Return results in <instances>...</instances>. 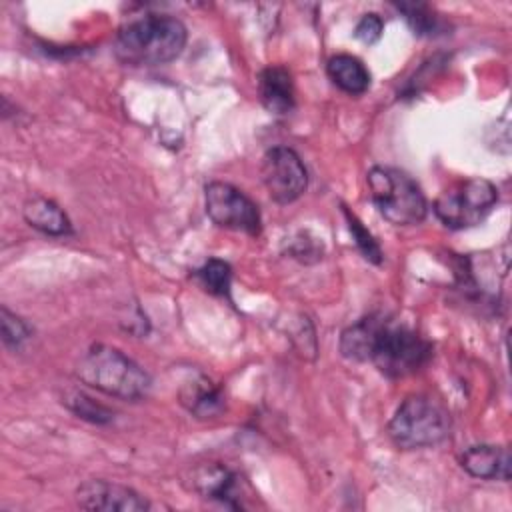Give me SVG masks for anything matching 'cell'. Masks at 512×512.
<instances>
[{
    "mask_svg": "<svg viewBox=\"0 0 512 512\" xmlns=\"http://www.w3.org/2000/svg\"><path fill=\"white\" fill-rule=\"evenodd\" d=\"M340 352L348 360L372 362L388 378L418 372L432 358V346L418 332L384 316H366L340 336Z\"/></svg>",
    "mask_w": 512,
    "mask_h": 512,
    "instance_id": "obj_1",
    "label": "cell"
},
{
    "mask_svg": "<svg viewBox=\"0 0 512 512\" xmlns=\"http://www.w3.org/2000/svg\"><path fill=\"white\" fill-rule=\"evenodd\" d=\"M186 38V26L176 16L148 12L120 26L114 52L128 66H158L178 58Z\"/></svg>",
    "mask_w": 512,
    "mask_h": 512,
    "instance_id": "obj_2",
    "label": "cell"
},
{
    "mask_svg": "<svg viewBox=\"0 0 512 512\" xmlns=\"http://www.w3.org/2000/svg\"><path fill=\"white\" fill-rule=\"evenodd\" d=\"M82 384L122 400H140L148 394L150 374L118 348L92 344L76 364Z\"/></svg>",
    "mask_w": 512,
    "mask_h": 512,
    "instance_id": "obj_3",
    "label": "cell"
},
{
    "mask_svg": "<svg viewBox=\"0 0 512 512\" xmlns=\"http://www.w3.org/2000/svg\"><path fill=\"white\" fill-rule=\"evenodd\" d=\"M366 182L374 206L390 224L416 226L426 218V198L404 170L374 166L366 174Z\"/></svg>",
    "mask_w": 512,
    "mask_h": 512,
    "instance_id": "obj_4",
    "label": "cell"
},
{
    "mask_svg": "<svg viewBox=\"0 0 512 512\" xmlns=\"http://www.w3.org/2000/svg\"><path fill=\"white\" fill-rule=\"evenodd\" d=\"M450 434V418L442 404L424 394L408 396L388 422L390 440L402 450L436 446Z\"/></svg>",
    "mask_w": 512,
    "mask_h": 512,
    "instance_id": "obj_5",
    "label": "cell"
},
{
    "mask_svg": "<svg viewBox=\"0 0 512 512\" xmlns=\"http://www.w3.org/2000/svg\"><path fill=\"white\" fill-rule=\"evenodd\" d=\"M498 200L496 186L486 178H466L446 190L434 202V212L442 224L454 230L480 224Z\"/></svg>",
    "mask_w": 512,
    "mask_h": 512,
    "instance_id": "obj_6",
    "label": "cell"
},
{
    "mask_svg": "<svg viewBox=\"0 0 512 512\" xmlns=\"http://www.w3.org/2000/svg\"><path fill=\"white\" fill-rule=\"evenodd\" d=\"M204 206L208 218L228 230L258 236L262 228L258 206L236 186L228 182H210L204 188Z\"/></svg>",
    "mask_w": 512,
    "mask_h": 512,
    "instance_id": "obj_7",
    "label": "cell"
},
{
    "mask_svg": "<svg viewBox=\"0 0 512 512\" xmlns=\"http://www.w3.org/2000/svg\"><path fill=\"white\" fill-rule=\"evenodd\" d=\"M260 176L268 196L278 204L298 200L308 186L306 166L302 158L288 146H274L264 154Z\"/></svg>",
    "mask_w": 512,
    "mask_h": 512,
    "instance_id": "obj_8",
    "label": "cell"
},
{
    "mask_svg": "<svg viewBox=\"0 0 512 512\" xmlns=\"http://www.w3.org/2000/svg\"><path fill=\"white\" fill-rule=\"evenodd\" d=\"M76 504L82 510H104V512H144L150 510V502L136 490L108 482V480H86L76 488Z\"/></svg>",
    "mask_w": 512,
    "mask_h": 512,
    "instance_id": "obj_9",
    "label": "cell"
},
{
    "mask_svg": "<svg viewBox=\"0 0 512 512\" xmlns=\"http://www.w3.org/2000/svg\"><path fill=\"white\" fill-rule=\"evenodd\" d=\"M190 486L206 500L220 502L228 508H242V482L234 470L220 462L198 464L190 474Z\"/></svg>",
    "mask_w": 512,
    "mask_h": 512,
    "instance_id": "obj_10",
    "label": "cell"
},
{
    "mask_svg": "<svg viewBox=\"0 0 512 512\" xmlns=\"http://www.w3.org/2000/svg\"><path fill=\"white\" fill-rule=\"evenodd\" d=\"M510 452L506 446L476 444L462 452L460 466L474 478L480 480H510Z\"/></svg>",
    "mask_w": 512,
    "mask_h": 512,
    "instance_id": "obj_11",
    "label": "cell"
},
{
    "mask_svg": "<svg viewBox=\"0 0 512 512\" xmlns=\"http://www.w3.org/2000/svg\"><path fill=\"white\" fill-rule=\"evenodd\" d=\"M258 92L264 108L284 116L294 108V82L284 66H268L258 76Z\"/></svg>",
    "mask_w": 512,
    "mask_h": 512,
    "instance_id": "obj_12",
    "label": "cell"
},
{
    "mask_svg": "<svg viewBox=\"0 0 512 512\" xmlns=\"http://www.w3.org/2000/svg\"><path fill=\"white\" fill-rule=\"evenodd\" d=\"M180 402L192 416L200 420L216 418L224 412V394L206 376H198L186 382L180 388Z\"/></svg>",
    "mask_w": 512,
    "mask_h": 512,
    "instance_id": "obj_13",
    "label": "cell"
},
{
    "mask_svg": "<svg viewBox=\"0 0 512 512\" xmlns=\"http://www.w3.org/2000/svg\"><path fill=\"white\" fill-rule=\"evenodd\" d=\"M24 220L46 236H66L72 232L70 218L66 212L46 196H32L22 208Z\"/></svg>",
    "mask_w": 512,
    "mask_h": 512,
    "instance_id": "obj_14",
    "label": "cell"
},
{
    "mask_svg": "<svg viewBox=\"0 0 512 512\" xmlns=\"http://www.w3.org/2000/svg\"><path fill=\"white\" fill-rule=\"evenodd\" d=\"M326 72L330 80L350 96L364 94L370 86V72L362 64V60L352 54L332 56L326 64Z\"/></svg>",
    "mask_w": 512,
    "mask_h": 512,
    "instance_id": "obj_15",
    "label": "cell"
},
{
    "mask_svg": "<svg viewBox=\"0 0 512 512\" xmlns=\"http://www.w3.org/2000/svg\"><path fill=\"white\" fill-rule=\"evenodd\" d=\"M194 276L206 292H210L214 296H228L230 294L232 270H230L228 262L218 260V258H210L198 270H194Z\"/></svg>",
    "mask_w": 512,
    "mask_h": 512,
    "instance_id": "obj_16",
    "label": "cell"
},
{
    "mask_svg": "<svg viewBox=\"0 0 512 512\" xmlns=\"http://www.w3.org/2000/svg\"><path fill=\"white\" fill-rule=\"evenodd\" d=\"M398 12L404 14L408 26L418 36H434L442 30L440 16L434 14V10L428 4L422 2H400L396 4Z\"/></svg>",
    "mask_w": 512,
    "mask_h": 512,
    "instance_id": "obj_17",
    "label": "cell"
},
{
    "mask_svg": "<svg viewBox=\"0 0 512 512\" xmlns=\"http://www.w3.org/2000/svg\"><path fill=\"white\" fill-rule=\"evenodd\" d=\"M62 402L68 406V410H72L78 418L82 420H88L92 424H106L112 420V412L102 406L100 402H96L94 398L86 396L84 392H78V390H72L68 394H64Z\"/></svg>",
    "mask_w": 512,
    "mask_h": 512,
    "instance_id": "obj_18",
    "label": "cell"
},
{
    "mask_svg": "<svg viewBox=\"0 0 512 512\" xmlns=\"http://www.w3.org/2000/svg\"><path fill=\"white\" fill-rule=\"evenodd\" d=\"M342 212H344V216L348 220V228H350L352 238H354L358 250L362 252V256L366 260H370L372 264H380L382 262V250H380L378 242L374 240V236L362 226V222L346 206H342Z\"/></svg>",
    "mask_w": 512,
    "mask_h": 512,
    "instance_id": "obj_19",
    "label": "cell"
},
{
    "mask_svg": "<svg viewBox=\"0 0 512 512\" xmlns=\"http://www.w3.org/2000/svg\"><path fill=\"white\" fill-rule=\"evenodd\" d=\"M0 326H2V340L10 348H18L30 336L28 324L16 314H12L6 306H2L0 310Z\"/></svg>",
    "mask_w": 512,
    "mask_h": 512,
    "instance_id": "obj_20",
    "label": "cell"
},
{
    "mask_svg": "<svg viewBox=\"0 0 512 512\" xmlns=\"http://www.w3.org/2000/svg\"><path fill=\"white\" fill-rule=\"evenodd\" d=\"M382 28H384L382 18H380L378 14H374V12H370V14H364V16L358 20V24H356V28H354V36H356L360 42H364V44H374V42L380 40Z\"/></svg>",
    "mask_w": 512,
    "mask_h": 512,
    "instance_id": "obj_21",
    "label": "cell"
}]
</instances>
